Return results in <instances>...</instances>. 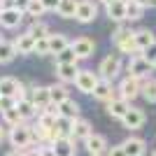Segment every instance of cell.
Returning a JSON list of instances; mask_svg holds the SVG:
<instances>
[{
    "label": "cell",
    "mask_w": 156,
    "mask_h": 156,
    "mask_svg": "<svg viewBox=\"0 0 156 156\" xmlns=\"http://www.w3.org/2000/svg\"><path fill=\"white\" fill-rule=\"evenodd\" d=\"M112 42L117 44V49L121 54H133V56H137V47H135V30H130V28L126 26H119L117 30L112 33Z\"/></svg>",
    "instance_id": "1"
},
{
    "label": "cell",
    "mask_w": 156,
    "mask_h": 156,
    "mask_svg": "<svg viewBox=\"0 0 156 156\" xmlns=\"http://www.w3.org/2000/svg\"><path fill=\"white\" fill-rule=\"evenodd\" d=\"M7 137H9L12 147H16L19 151H23L26 147H30V144H33V126H28V124L14 126Z\"/></svg>",
    "instance_id": "2"
},
{
    "label": "cell",
    "mask_w": 156,
    "mask_h": 156,
    "mask_svg": "<svg viewBox=\"0 0 156 156\" xmlns=\"http://www.w3.org/2000/svg\"><path fill=\"white\" fill-rule=\"evenodd\" d=\"M119 72H121V58H119L117 54H110V56H105V58L100 61V68H98V77L100 79L112 82Z\"/></svg>",
    "instance_id": "3"
},
{
    "label": "cell",
    "mask_w": 156,
    "mask_h": 156,
    "mask_svg": "<svg viewBox=\"0 0 156 156\" xmlns=\"http://www.w3.org/2000/svg\"><path fill=\"white\" fill-rule=\"evenodd\" d=\"M96 16H98V5L93 0H77L75 21H79V23H91Z\"/></svg>",
    "instance_id": "4"
},
{
    "label": "cell",
    "mask_w": 156,
    "mask_h": 156,
    "mask_svg": "<svg viewBox=\"0 0 156 156\" xmlns=\"http://www.w3.org/2000/svg\"><path fill=\"white\" fill-rule=\"evenodd\" d=\"M154 70L151 68V63H147V61L137 54V56H133V58L128 61V77H135V79H149V72Z\"/></svg>",
    "instance_id": "5"
},
{
    "label": "cell",
    "mask_w": 156,
    "mask_h": 156,
    "mask_svg": "<svg viewBox=\"0 0 156 156\" xmlns=\"http://www.w3.org/2000/svg\"><path fill=\"white\" fill-rule=\"evenodd\" d=\"M117 96L119 98H124V100H133V98H137L140 96V79H135V77H124L121 82H119V86H117Z\"/></svg>",
    "instance_id": "6"
},
{
    "label": "cell",
    "mask_w": 156,
    "mask_h": 156,
    "mask_svg": "<svg viewBox=\"0 0 156 156\" xmlns=\"http://www.w3.org/2000/svg\"><path fill=\"white\" fill-rule=\"evenodd\" d=\"M98 79H100V77H98L93 70H79L77 79H75V86H77L82 93H91V96H93V89H96Z\"/></svg>",
    "instance_id": "7"
},
{
    "label": "cell",
    "mask_w": 156,
    "mask_h": 156,
    "mask_svg": "<svg viewBox=\"0 0 156 156\" xmlns=\"http://www.w3.org/2000/svg\"><path fill=\"white\" fill-rule=\"evenodd\" d=\"M70 47H72V51H75V56H77V61L89 58L96 51V42L91 37H77L75 42H70Z\"/></svg>",
    "instance_id": "8"
},
{
    "label": "cell",
    "mask_w": 156,
    "mask_h": 156,
    "mask_svg": "<svg viewBox=\"0 0 156 156\" xmlns=\"http://www.w3.org/2000/svg\"><path fill=\"white\" fill-rule=\"evenodd\" d=\"M84 147L91 156H105V151H107V140H105V135L91 133V135L84 140Z\"/></svg>",
    "instance_id": "9"
},
{
    "label": "cell",
    "mask_w": 156,
    "mask_h": 156,
    "mask_svg": "<svg viewBox=\"0 0 156 156\" xmlns=\"http://www.w3.org/2000/svg\"><path fill=\"white\" fill-rule=\"evenodd\" d=\"M144 112L140 110V107H130L128 112H126V117L121 119V124H124V128L128 130H137V128H142L144 126Z\"/></svg>",
    "instance_id": "10"
},
{
    "label": "cell",
    "mask_w": 156,
    "mask_h": 156,
    "mask_svg": "<svg viewBox=\"0 0 156 156\" xmlns=\"http://www.w3.org/2000/svg\"><path fill=\"white\" fill-rule=\"evenodd\" d=\"M121 147H124L126 156H144V151H147V142H144L142 137H135V135L126 137L124 142H121Z\"/></svg>",
    "instance_id": "11"
},
{
    "label": "cell",
    "mask_w": 156,
    "mask_h": 156,
    "mask_svg": "<svg viewBox=\"0 0 156 156\" xmlns=\"http://www.w3.org/2000/svg\"><path fill=\"white\" fill-rule=\"evenodd\" d=\"M21 21H23V12L14 9V7L0 9V26H2V28H16Z\"/></svg>",
    "instance_id": "12"
},
{
    "label": "cell",
    "mask_w": 156,
    "mask_h": 156,
    "mask_svg": "<svg viewBox=\"0 0 156 156\" xmlns=\"http://www.w3.org/2000/svg\"><path fill=\"white\" fill-rule=\"evenodd\" d=\"M130 110V103L128 100H124V98H112L110 103H107V114H110L112 119H119V121H121V119L126 117V112Z\"/></svg>",
    "instance_id": "13"
},
{
    "label": "cell",
    "mask_w": 156,
    "mask_h": 156,
    "mask_svg": "<svg viewBox=\"0 0 156 156\" xmlns=\"http://www.w3.org/2000/svg\"><path fill=\"white\" fill-rule=\"evenodd\" d=\"M30 100L40 112L44 110V107H49V105H51V100H49V86H33L30 89Z\"/></svg>",
    "instance_id": "14"
},
{
    "label": "cell",
    "mask_w": 156,
    "mask_h": 156,
    "mask_svg": "<svg viewBox=\"0 0 156 156\" xmlns=\"http://www.w3.org/2000/svg\"><path fill=\"white\" fill-rule=\"evenodd\" d=\"M79 75V65L77 63H65V65H56V77L61 79V84H70L75 82Z\"/></svg>",
    "instance_id": "15"
},
{
    "label": "cell",
    "mask_w": 156,
    "mask_h": 156,
    "mask_svg": "<svg viewBox=\"0 0 156 156\" xmlns=\"http://www.w3.org/2000/svg\"><path fill=\"white\" fill-rule=\"evenodd\" d=\"M93 98H98V100H103V103H110L114 96V86H112V82H107V79H98L96 89H93Z\"/></svg>",
    "instance_id": "16"
},
{
    "label": "cell",
    "mask_w": 156,
    "mask_h": 156,
    "mask_svg": "<svg viewBox=\"0 0 156 156\" xmlns=\"http://www.w3.org/2000/svg\"><path fill=\"white\" fill-rule=\"evenodd\" d=\"M51 149H54L56 156H75V154H77L75 140H70V137H58V140L51 144Z\"/></svg>",
    "instance_id": "17"
},
{
    "label": "cell",
    "mask_w": 156,
    "mask_h": 156,
    "mask_svg": "<svg viewBox=\"0 0 156 156\" xmlns=\"http://www.w3.org/2000/svg\"><path fill=\"white\" fill-rule=\"evenodd\" d=\"M151 44H156V37H154V33L149 30V28H140V30H135V47H137V51L142 54L144 49H149Z\"/></svg>",
    "instance_id": "18"
},
{
    "label": "cell",
    "mask_w": 156,
    "mask_h": 156,
    "mask_svg": "<svg viewBox=\"0 0 156 156\" xmlns=\"http://www.w3.org/2000/svg\"><path fill=\"white\" fill-rule=\"evenodd\" d=\"M105 12L112 21H126V2L124 0H112L105 5Z\"/></svg>",
    "instance_id": "19"
},
{
    "label": "cell",
    "mask_w": 156,
    "mask_h": 156,
    "mask_svg": "<svg viewBox=\"0 0 156 156\" xmlns=\"http://www.w3.org/2000/svg\"><path fill=\"white\" fill-rule=\"evenodd\" d=\"M91 133H93L91 124H89L86 119H77V121L72 124V137H70V140H75V142H77V140H82V142H84Z\"/></svg>",
    "instance_id": "20"
},
{
    "label": "cell",
    "mask_w": 156,
    "mask_h": 156,
    "mask_svg": "<svg viewBox=\"0 0 156 156\" xmlns=\"http://www.w3.org/2000/svg\"><path fill=\"white\" fill-rule=\"evenodd\" d=\"M47 42H49V54H61L65 49V47H70V42H68V37H65L63 33H51L49 37H47Z\"/></svg>",
    "instance_id": "21"
},
{
    "label": "cell",
    "mask_w": 156,
    "mask_h": 156,
    "mask_svg": "<svg viewBox=\"0 0 156 156\" xmlns=\"http://www.w3.org/2000/svg\"><path fill=\"white\" fill-rule=\"evenodd\" d=\"M58 117H65V119H70V121H77L79 119V105L72 100V98H68L65 103L58 105Z\"/></svg>",
    "instance_id": "22"
},
{
    "label": "cell",
    "mask_w": 156,
    "mask_h": 156,
    "mask_svg": "<svg viewBox=\"0 0 156 156\" xmlns=\"http://www.w3.org/2000/svg\"><path fill=\"white\" fill-rule=\"evenodd\" d=\"M19 84L14 77H0V96L2 98H14L16 91H19Z\"/></svg>",
    "instance_id": "23"
},
{
    "label": "cell",
    "mask_w": 156,
    "mask_h": 156,
    "mask_svg": "<svg viewBox=\"0 0 156 156\" xmlns=\"http://www.w3.org/2000/svg\"><path fill=\"white\" fill-rule=\"evenodd\" d=\"M140 96L147 100V103H156V79H142L140 82Z\"/></svg>",
    "instance_id": "24"
},
{
    "label": "cell",
    "mask_w": 156,
    "mask_h": 156,
    "mask_svg": "<svg viewBox=\"0 0 156 156\" xmlns=\"http://www.w3.org/2000/svg\"><path fill=\"white\" fill-rule=\"evenodd\" d=\"M14 47H16V54H33L35 51V40L28 33H23V35H19L14 40Z\"/></svg>",
    "instance_id": "25"
},
{
    "label": "cell",
    "mask_w": 156,
    "mask_h": 156,
    "mask_svg": "<svg viewBox=\"0 0 156 156\" xmlns=\"http://www.w3.org/2000/svg\"><path fill=\"white\" fill-rule=\"evenodd\" d=\"M68 98H70V93H68L65 84H51V86H49V100H51L54 105L65 103Z\"/></svg>",
    "instance_id": "26"
},
{
    "label": "cell",
    "mask_w": 156,
    "mask_h": 156,
    "mask_svg": "<svg viewBox=\"0 0 156 156\" xmlns=\"http://www.w3.org/2000/svg\"><path fill=\"white\" fill-rule=\"evenodd\" d=\"M16 110H19V114H21V119L26 121V119H33V117H37L40 114V110L33 105V100L30 98H26V100H19L16 103Z\"/></svg>",
    "instance_id": "27"
},
{
    "label": "cell",
    "mask_w": 156,
    "mask_h": 156,
    "mask_svg": "<svg viewBox=\"0 0 156 156\" xmlns=\"http://www.w3.org/2000/svg\"><path fill=\"white\" fill-rule=\"evenodd\" d=\"M28 35H30L33 40H35V42H37V40H44V37H49V35H51V33H49V26H47L44 21H35V23H30V28H28Z\"/></svg>",
    "instance_id": "28"
},
{
    "label": "cell",
    "mask_w": 156,
    "mask_h": 156,
    "mask_svg": "<svg viewBox=\"0 0 156 156\" xmlns=\"http://www.w3.org/2000/svg\"><path fill=\"white\" fill-rule=\"evenodd\" d=\"M14 58H16V47H14V42L2 40V42H0V63H12Z\"/></svg>",
    "instance_id": "29"
},
{
    "label": "cell",
    "mask_w": 156,
    "mask_h": 156,
    "mask_svg": "<svg viewBox=\"0 0 156 156\" xmlns=\"http://www.w3.org/2000/svg\"><path fill=\"white\" fill-rule=\"evenodd\" d=\"M72 124L75 121H70V119H65V117H58L56 119V126H54L56 135L58 137H72Z\"/></svg>",
    "instance_id": "30"
},
{
    "label": "cell",
    "mask_w": 156,
    "mask_h": 156,
    "mask_svg": "<svg viewBox=\"0 0 156 156\" xmlns=\"http://www.w3.org/2000/svg\"><path fill=\"white\" fill-rule=\"evenodd\" d=\"M75 9H77V0H61L56 12L63 19H75Z\"/></svg>",
    "instance_id": "31"
},
{
    "label": "cell",
    "mask_w": 156,
    "mask_h": 156,
    "mask_svg": "<svg viewBox=\"0 0 156 156\" xmlns=\"http://www.w3.org/2000/svg\"><path fill=\"white\" fill-rule=\"evenodd\" d=\"M2 121H5L9 128H14V126H21V124H26L23 119H21L19 110L16 107H12V110H2Z\"/></svg>",
    "instance_id": "32"
},
{
    "label": "cell",
    "mask_w": 156,
    "mask_h": 156,
    "mask_svg": "<svg viewBox=\"0 0 156 156\" xmlns=\"http://www.w3.org/2000/svg\"><path fill=\"white\" fill-rule=\"evenodd\" d=\"M44 12H47V9H44V5H42V0H28V7H26V12H23V14H28L30 19L37 21Z\"/></svg>",
    "instance_id": "33"
},
{
    "label": "cell",
    "mask_w": 156,
    "mask_h": 156,
    "mask_svg": "<svg viewBox=\"0 0 156 156\" xmlns=\"http://www.w3.org/2000/svg\"><path fill=\"white\" fill-rule=\"evenodd\" d=\"M142 7L137 5L135 0H128L126 2V21H137V19H142Z\"/></svg>",
    "instance_id": "34"
},
{
    "label": "cell",
    "mask_w": 156,
    "mask_h": 156,
    "mask_svg": "<svg viewBox=\"0 0 156 156\" xmlns=\"http://www.w3.org/2000/svg\"><path fill=\"white\" fill-rule=\"evenodd\" d=\"M65 63H77V56L72 51V47H65L61 54H56V65H65Z\"/></svg>",
    "instance_id": "35"
},
{
    "label": "cell",
    "mask_w": 156,
    "mask_h": 156,
    "mask_svg": "<svg viewBox=\"0 0 156 156\" xmlns=\"http://www.w3.org/2000/svg\"><path fill=\"white\" fill-rule=\"evenodd\" d=\"M33 54H37V56H49V42H47V37L35 42V51Z\"/></svg>",
    "instance_id": "36"
},
{
    "label": "cell",
    "mask_w": 156,
    "mask_h": 156,
    "mask_svg": "<svg viewBox=\"0 0 156 156\" xmlns=\"http://www.w3.org/2000/svg\"><path fill=\"white\" fill-rule=\"evenodd\" d=\"M140 56H142V58L147 61V63H151V65H154V61H156V44H151L149 49H144V51L140 54Z\"/></svg>",
    "instance_id": "37"
},
{
    "label": "cell",
    "mask_w": 156,
    "mask_h": 156,
    "mask_svg": "<svg viewBox=\"0 0 156 156\" xmlns=\"http://www.w3.org/2000/svg\"><path fill=\"white\" fill-rule=\"evenodd\" d=\"M12 107H16V100H14V98H0V112L12 110Z\"/></svg>",
    "instance_id": "38"
},
{
    "label": "cell",
    "mask_w": 156,
    "mask_h": 156,
    "mask_svg": "<svg viewBox=\"0 0 156 156\" xmlns=\"http://www.w3.org/2000/svg\"><path fill=\"white\" fill-rule=\"evenodd\" d=\"M58 2L61 0H42V5H44L47 12H56V9H58Z\"/></svg>",
    "instance_id": "39"
},
{
    "label": "cell",
    "mask_w": 156,
    "mask_h": 156,
    "mask_svg": "<svg viewBox=\"0 0 156 156\" xmlns=\"http://www.w3.org/2000/svg\"><path fill=\"white\" fill-rule=\"evenodd\" d=\"M37 151H40V156H56L54 149H51V144H42V147H37Z\"/></svg>",
    "instance_id": "40"
},
{
    "label": "cell",
    "mask_w": 156,
    "mask_h": 156,
    "mask_svg": "<svg viewBox=\"0 0 156 156\" xmlns=\"http://www.w3.org/2000/svg\"><path fill=\"white\" fill-rule=\"evenodd\" d=\"M12 5H14V9H19V12H26L28 0H12Z\"/></svg>",
    "instance_id": "41"
},
{
    "label": "cell",
    "mask_w": 156,
    "mask_h": 156,
    "mask_svg": "<svg viewBox=\"0 0 156 156\" xmlns=\"http://www.w3.org/2000/svg\"><path fill=\"white\" fill-rule=\"evenodd\" d=\"M107 156H126V154H124V147H121V144H117V147H112V149L107 151Z\"/></svg>",
    "instance_id": "42"
},
{
    "label": "cell",
    "mask_w": 156,
    "mask_h": 156,
    "mask_svg": "<svg viewBox=\"0 0 156 156\" xmlns=\"http://www.w3.org/2000/svg\"><path fill=\"white\" fill-rule=\"evenodd\" d=\"M135 2L142 7V9H147V7H156V0H135Z\"/></svg>",
    "instance_id": "43"
},
{
    "label": "cell",
    "mask_w": 156,
    "mask_h": 156,
    "mask_svg": "<svg viewBox=\"0 0 156 156\" xmlns=\"http://www.w3.org/2000/svg\"><path fill=\"white\" fill-rule=\"evenodd\" d=\"M23 156H40V151L37 149H26V151H23Z\"/></svg>",
    "instance_id": "44"
},
{
    "label": "cell",
    "mask_w": 156,
    "mask_h": 156,
    "mask_svg": "<svg viewBox=\"0 0 156 156\" xmlns=\"http://www.w3.org/2000/svg\"><path fill=\"white\" fill-rule=\"evenodd\" d=\"M5 156H23V151H19V149H12V151H7Z\"/></svg>",
    "instance_id": "45"
},
{
    "label": "cell",
    "mask_w": 156,
    "mask_h": 156,
    "mask_svg": "<svg viewBox=\"0 0 156 156\" xmlns=\"http://www.w3.org/2000/svg\"><path fill=\"white\" fill-rule=\"evenodd\" d=\"M5 140V128H0V142Z\"/></svg>",
    "instance_id": "46"
},
{
    "label": "cell",
    "mask_w": 156,
    "mask_h": 156,
    "mask_svg": "<svg viewBox=\"0 0 156 156\" xmlns=\"http://www.w3.org/2000/svg\"><path fill=\"white\" fill-rule=\"evenodd\" d=\"M100 2H103V5H107V2H112V0H100Z\"/></svg>",
    "instance_id": "47"
},
{
    "label": "cell",
    "mask_w": 156,
    "mask_h": 156,
    "mask_svg": "<svg viewBox=\"0 0 156 156\" xmlns=\"http://www.w3.org/2000/svg\"><path fill=\"white\" fill-rule=\"evenodd\" d=\"M151 68H154V70H156V61H154V65H151Z\"/></svg>",
    "instance_id": "48"
},
{
    "label": "cell",
    "mask_w": 156,
    "mask_h": 156,
    "mask_svg": "<svg viewBox=\"0 0 156 156\" xmlns=\"http://www.w3.org/2000/svg\"><path fill=\"white\" fill-rule=\"evenodd\" d=\"M0 42H2V35H0Z\"/></svg>",
    "instance_id": "49"
},
{
    "label": "cell",
    "mask_w": 156,
    "mask_h": 156,
    "mask_svg": "<svg viewBox=\"0 0 156 156\" xmlns=\"http://www.w3.org/2000/svg\"><path fill=\"white\" fill-rule=\"evenodd\" d=\"M154 156H156V151H154Z\"/></svg>",
    "instance_id": "50"
},
{
    "label": "cell",
    "mask_w": 156,
    "mask_h": 156,
    "mask_svg": "<svg viewBox=\"0 0 156 156\" xmlns=\"http://www.w3.org/2000/svg\"><path fill=\"white\" fill-rule=\"evenodd\" d=\"M0 98H2V96H0Z\"/></svg>",
    "instance_id": "51"
}]
</instances>
